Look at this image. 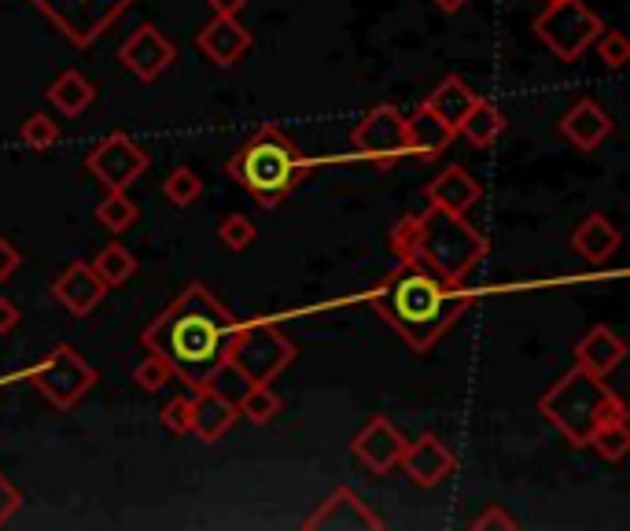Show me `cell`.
Masks as SVG:
<instances>
[{
  "mask_svg": "<svg viewBox=\"0 0 630 531\" xmlns=\"http://www.w3.org/2000/svg\"><path fill=\"white\" fill-rule=\"evenodd\" d=\"M237 314L207 285H188L174 303L140 333V344L170 366L188 392L210 388L226 369Z\"/></svg>",
  "mask_w": 630,
  "mask_h": 531,
  "instance_id": "cell-1",
  "label": "cell"
},
{
  "mask_svg": "<svg viewBox=\"0 0 630 531\" xmlns=\"http://www.w3.org/2000/svg\"><path fill=\"white\" fill-rule=\"evenodd\" d=\"M365 299L413 350H432L476 303L469 288L446 285V280L405 263L369 288Z\"/></svg>",
  "mask_w": 630,
  "mask_h": 531,
  "instance_id": "cell-2",
  "label": "cell"
},
{
  "mask_svg": "<svg viewBox=\"0 0 630 531\" xmlns=\"http://www.w3.org/2000/svg\"><path fill=\"white\" fill-rule=\"evenodd\" d=\"M391 252L399 263L424 269L446 285H465V277L483 263L491 244L461 215L428 204L424 215L402 218L391 229Z\"/></svg>",
  "mask_w": 630,
  "mask_h": 531,
  "instance_id": "cell-3",
  "label": "cell"
},
{
  "mask_svg": "<svg viewBox=\"0 0 630 531\" xmlns=\"http://www.w3.org/2000/svg\"><path fill=\"white\" fill-rule=\"evenodd\" d=\"M310 163L299 155L291 137L277 126H262L237 155L229 159V177L243 193H251L262 207H277L296 193L299 177Z\"/></svg>",
  "mask_w": 630,
  "mask_h": 531,
  "instance_id": "cell-4",
  "label": "cell"
},
{
  "mask_svg": "<svg viewBox=\"0 0 630 531\" xmlns=\"http://www.w3.org/2000/svg\"><path fill=\"white\" fill-rule=\"evenodd\" d=\"M538 414L561 432L572 447H586V439L597 425L608 420H627V403L612 388H605V377L586 373L575 366L557 384L538 399Z\"/></svg>",
  "mask_w": 630,
  "mask_h": 531,
  "instance_id": "cell-5",
  "label": "cell"
},
{
  "mask_svg": "<svg viewBox=\"0 0 630 531\" xmlns=\"http://www.w3.org/2000/svg\"><path fill=\"white\" fill-rule=\"evenodd\" d=\"M291 362H296V344L270 322L240 325L229 339L226 369L240 373L248 384H273Z\"/></svg>",
  "mask_w": 630,
  "mask_h": 531,
  "instance_id": "cell-6",
  "label": "cell"
},
{
  "mask_svg": "<svg viewBox=\"0 0 630 531\" xmlns=\"http://www.w3.org/2000/svg\"><path fill=\"white\" fill-rule=\"evenodd\" d=\"M535 34L557 59L564 64H575L586 48L594 45V37L602 34L605 23L602 15H594L583 0H553L542 12L535 15Z\"/></svg>",
  "mask_w": 630,
  "mask_h": 531,
  "instance_id": "cell-7",
  "label": "cell"
},
{
  "mask_svg": "<svg viewBox=\"0 0 630 531\" xmlns=\"http://www.w3.org/2000/svg\"><path fill=\"white\" fill-rule=\"evenodd\" d=\"M26 380L56 409H70L96 388V369L89 366L70 344H56L41 362L26 369Z\"/></svg>",
  "mask_w": 630,
  "mask_h": 531,
  "instance_id": "cell-8",
  "label": "cell"
},
{
  "mask_svg": "<svg viewBox=\"0 0 630 531\" xmlns=\"http://www.w3.org/2000/svg\"><path fill=\"white\" fill-rule=\"evenodd\" d=\"M67 37L70 48H89L118 23L134 0H30Z\"/></svg>",
  "mask_w": 630,
  "mask_h": 531,
  "instance_id": "cell-9",
  "label": "cell"
},
{
  "mask_svg": "<svg viewBox=\"0 0 630 531\" xmlns=\"http://www.w3.org/2000/svg\"><path fill=\"white\" fill-rule=\"evenodd\" d=\"M351 145L358 148L362 159L376 166H394L402 155H410L405 145V118L394 104H376L358 126L351 129Z\"/></svg>",
  "mask_w": 630,
  "mask_h": 531,
  "instance_id": "cell-10",
  "label": "cell"
},
{
  "mask_svg": "<svg viewBox=\"0 0 630 531\" xmlns=\"http://www.w3.org/2000/svg\"><path fill=\"white\" fill-rule=\"evenodd\" d=\"M85 170L104 188H118V193H126V188L148 170V152L137 145L134 137L111 134L85 155Z\"/></svg>",
  "mask_w": 630,
  "mask_h": 531,
  "instance_id": "cell-11",
  "label": "cell"
},
{
  "mask_svg": "<svg viewBox=\"0 0 630 531\" xmlns=\"http://www.w3.org/2000/svg\"><path fill=\"white\" fill-rule=\"evenodd\" d=\"M174 56H177L174 42L151 23L137 26L118 48V64L126 67L134 78H140V82H156V78L167 74L170 64H174Z\"/></svg>",
  "mask_w": 630,
  "mask_h": 531,
  "instance_id": "cell-12",
  "label": "cell"
},
{
  "mask_svg": "<svg viewBox=\"0 0 630 531\" xmlns=\"http://www.w3.org/2000/svg\"><path fill=\"white\" fill-rule=\"evenodd\" d=\"M307 531H383V520L354 495L351 487H335L313 513L302 520Z\"/></svg>",
  "mask_w": 630,
  "mask_h": 531,
  "instance_id": "cell-13",
  "label": "cell"
},
{
  "mask_svg": "<svg viewBox=\"0 0 630 531\" xmlns=\"http://www.w3.org/2000/svg\"><path fill=\"white\" fill-rule=\"evenodd\" d=\"M402 447H405V436L399 428L391 425L388 417H373L369 425L354 436L351 443V454L369 469L373 476H388L402 458Z\"/></svg>",
  "mask_w": 630,
  "mask_h": 531,
  "instance_id": "cell-14",
  "label": "cell"
},
{
  "mask_svg": "<svg viewBox=\"0 0 630 531\" xmlns=\"http://www.w3.org/2000/svg\"><path fill=\"white\" fill-rule=\"evenodd\" d=\"M399 465H402V473L410 476V484L435 487L457 469V458L439 436H421V439H413V443L405 439Z\"/></svg>",
  "mask_w": 630,
  "mask_h": 531,
  "instance_id": "cell-15",
  "label": "cell"
},
{
  "mask_svg": "<svg viewBox=\"0 0 630 531\" xmlns=\"http://www.w3.org/2000/svg\"><path fill=\"white\" fill-rule=\"evenodd\" d=\"M53 299L64 310H70L75 318H89L107 299V285L100 280L93 263H81V258H75V263H70L64 274L53 280Z\"/></svg>",
  "mask_w": 630,
  "mask_h": 531,
  "instance_id": "cell-16",
  "label": "cell"
},
{
  "mask_svg": "<svg viewBox=\"0 0 630 531\" xmlns=\"http://www.w3.org/2000/svg\"><path fill=\"white\" fill-rule=\"evenodd\" d=\"M196 45L215 67H237L251 48V30L240 26L237 19L229 15H215L196 34Z\"/></svg>",
  "mask_w": 630,
  "mask_h": 531,
  "instance_id": "cell-17",
  "label": "cell"
},
{
  "mask_svg": "<svg viewBox=\"0 0 630 531\" xmlns=\"http://www.w3.org/2000/svg\"><path fill=\"white\" fill-rule=\"evenodd\" d=\"M612 115L605 112L597 100H579V104L561 118V137L572 140V148H579V152H594V148H602V140L612 137Z\"/></svg>",
  "mask_w": 630,
  "mask_h": 531,
  "instance_id": "cell-18",
  "label": "cell"
},
{
  "mask_svg": "<svg viewBox=\"0 0 630 531\" xmlns=\"http://www.w3.org/2000/svg\"><path fill=\"white\" fill-rule=\"evenodd\" d=\"M237 417H240L237 406L221 392H215V384L192 392V432H196L203 443H218V439L237 425Z\"/></svg>",
  "mask_w": 630,
  "mask_h": 531,
  "instance_id": "cell-19",
  "label": "cell"
},
{
  "mask_svg": "<svg viewBox=\"0 0 630 531\" xmlns=\"http://www.w3.org/2000/svg\"><path fill=\"white\" fill-rule=\"evenodd\" d=\"M457 129L446 126L439 115L428 112V107H416V112L405 118V145H410V155L416 159H439L446 148L454 145Z\"/></svg>",
  "mask_w": 630,
  "mask_h": 531,
  "instance_id": "cell-20",
  "label": "cell"
},
{
  "mask_svg": "<svg viewBox=\"0 0 630 531\" xmlns=\"http://www.w3.org/2000/svg\"><path fill=\"white\" fill-rule=\"evenodd\" d=\"M623 358H627V344L605 325L591 328V333L575 344V366H583L586 373L594 377H608L612 369H619Z\"/></svg>",
  "mask_w": 630,
  "mask_h": 531,
  "instance_id": "cell-21",
  "label": "cell"
},
{
  "mask_svg": "<svg viewBox=\"0 0 630 531\" xmlns=\"http://www.w3.org/2000/svg\"><path fill=\"white\" fill-rule=\"evenodd\" d=\"M483 196L480 182L461 166H446L439 177L428 185V204L432 207H443V210H454V215H465L476 199Z\"/></svg>",
  "mask_w": 630,
  "mask_h": 531,
  "instance_id": "cell-22",
  "label": "cell"
},
{
  "mask_svg": "<svg viewBox=\"0 0 630 531\" xmlns=\"http://www.w3.org/2000/svg\"><path fill=\"white\" fill-rule=\"evenodd\" d=\"M619 247V229L605 215H586L572 233V252L583 255L586 263H605Z\"/></svg>",
  "mask_w": 630,
  "mask_h": 531,
  "instance_id": "cell-23",
  "label": "cell"
},
{
  "mask_svg": "<svg viewBox=\"0 0 630 531\" xmlns=\"http://www.w3.org/2000/svg\"><path fill=\"white\" fill-rule=\"evenodd\" d=\"M476 100H480V93H472V89L465 85L461 78H454V74H450V78H443V82L432 89L428 100H424V107L439 115L446 126H454V129H457V126H461V118L472 112Z\"/></svg>",
  "mask_w": 630,
  "mask_h": 531,
  "instance_id": "cell-24",
  "label": "cell"
},
{
  "mask_svg": "<svg viewBox=\"0 0 630 531\" xmlns=\"http://www.w3.org/2000/svg\"><path fill=\"white\" fill-rule=\"evenodd\" d=\"M48 100H53V107L59 115L67 118H78L81 112H89L96 100V85L89 82L81 70H64V74L56 78L53 85H48Z\"/></svg>",
  "mask_w": 630,
  "mask_h": 531,
  "instance_id": "cell-25",
  "label": "cell"
},
{
  "mask_svg": "<svg viewBox=\"0 0 630 531\" xmlns=\"http://www.w3.org/2000/svg\"><path fill=\"white\" fill-rule=\"evenodd\" d=\"M457 134L469 137L476 148H491L494 140L505 134V115L497 112L491 100H483V96H480V100H476V104H472V112L461 118Z\"/></svg>",
  "mask_w": 630,
  "mask_h": 531,
  "instance_id": "cell-26",
  "label": "cell"
},
{
  "mask_svg": "<svg viewBox=\"0 0 630 531\" xmlns=\"http://www.w3.org/2000/svg\"><path fill=\"white\" fill-rule=\"evenodd\" d=\"M93 269L107 288H118V285H129V277L137 274V258L129 255L122 244H107V247H100V252H96Z\"/></svg>",
  "mask_w": 630,
  "mask_h": 531,
  "instance_id": "cell-27",
  "label": "cell"
},
{
  "mask_svg": "<svg viewBox=\"0 0 630 531\" xmlns=\"http://www.w3.org/2000/svg\"><path fill=\"white\" fill-rule=\"evenodd\" d=\"M280 409H284V399L273 392L270 384H251L248 392H243V399H240L237 414L248 417L251 425H270V420L277 417Z\"/></svg>",
  "mask_w": 630,
  "mask_h": 531,
  "instance_id": "cell-28",
  "label": "cell"
},
{
  "mask_svg": "<svg viewBox=\"0 0 630 531\" xmlns=\"http://www.w3.org/2000/svg\"><path fill=\"white\" fill-rule=\"evenodd\" d=\"M137 215H140L137 204L126 193H118V188H107V196L96 204V222L111 229V233H126L137 222Z\"/></svg>",
  "mask_w": 630,
  "mask_h": 531,
  "instance_id": "cell-29",
  "label": "cell"
},
{
  "mask_svg": "<svg viewBox=\"0 0 630 531\" xmlns=\"http://www.w3.org/2000/svg\"><path fill=\"white\" fill-rule=\"evenodd\" d=\"M586 447H594L605 462H623L627 450H630V432H627V420H608V425H597Z\"/></svg>",
  "mask_w": 630,
  "mask_h": 531,
  "instance_id": "cell-30",
  "label": "cell"
},
{
  "mask_svg": "<svg viewBox=\"0 0 630 531\" xmlns=\"http://www.w3.org/2000/svg\"><path fill=\"white\" fill-rule=\"evenodd\" d=\"M19 140H23L30 152H48V148L59 140V126L45 112H34V115H26L23 126H19Z\"/></svg>",
  "mask_w": 630,
  "mask_h": 531,
  "instance_id": "cell-31",
  "label": "cell"
},
{
  "mask_svg": "<svg viewBox=\"0 0 630 531\" xmlns=\"http://www.w3.org/2000/svg\"><path fill=\"white\" fill-rule=\"evenodd\" d=\"M162 193H167V199L174 207H188V204H196V199L203 196V182L196 174H192L188 166H177V170H170L167 174V182H162Z\"/></svg>",
  "mask_w": 630,
  "mask_h": 531,
  "instance_id": "cell-32",
  "label": "cell"
},
{
  "mask_svg": "<svg viewBox=\"0 0 630 531\" xmlns=\"http://www.w3.org/2000/svg\"><path fill=\"white\" fill-rule=\"evenodd\" d=\"M255 222L243 215H226L218 222V240L229 247V252H248L251 244H255Z\"/></svg>",
  "mask_w": 630,
  "mask_h": 531,
  "instance_id": "cell-33",
  "label": "cell"
},
{
  "mask_svg": "<svg viewBox=\"0 0 630 531\" xmlns=\"http://www.w3.org/2000/svg\"><path fill=\"white\" fill-rule=\"evenodd\" d=\"M594 45H597V59H602L605 67H627V59H630V42L619 30H602V34L594 37Z\"/></svg>",
  "mask_w": 630,
  "mask_h": 531,
  "instance_id": "cell-34",
  "label": "cell"
},
{
  "mask_svg": "<svg viewBox=\"0 0 630 531\" xmlns=\"http://www.w3.org/2000/svg\"><path fill=\"white\" fill-rule=\"evenodd\" d=\"M170 377H174V373H170V366L162 362L159 355H151V350H148L145 362H140V366L134 369V380H137L140 392H159V388H167V380H170Z\"/></svg>",
  "mask_w": 630,
  "mask_h": 531,
  "instance_id": "cell-35",
  "label": "cell"
},
{
  "mask_svg": "<svg viewBox=\"0 0 630 531\" xmlns=\"http://www.w3.org/2000/svg\"><path fill=\"white\" fill-rule=\"evenodd\" d=\"M162 428L174 436H188L192 432V395H174L162 409Z\"/></svg>",
  "mask_w": 630,
  "mask_h": 531,
  "instance_id": "cell-36",
  "label": "cell"
},
{
  "mask_svg": "<svg viewBox=\"0 0 630 531\" xmlns=\"http://www.w3.org/2000/svg\"><path fill=\"white\" fill-rule=\"evenodd\" d=\"M469 528L472 531H516L520 528V520H516L513 513H505V506H486Z\"/></svg>",
  "mask_w": 630,
  "mask_h": 531,
  "instance_id": "cell-37",
  "label": "cell"
},
{
  "mask_svg": "<svg viewBox=\"0 0 630 531\" xmlns=\"http://www.w3.org/2000/svg\"><path fill=\"white\" fill-rule=\"evenodd\" d=\"M19 506H23V490H19L12 480L0 473V528H4L8 520L19 513Z\"/></svg>",
  "mask_w": 630,
  "mask_h": 531,
  "instance_id": "cell-38",
  "label": "cell"
},
{
  "mask_svg": "<svg viewBox=\"0 0 630 531\" xmlns=\"http://www.w3.org/2000/svg\"><path fill=\"white\" fill-rule=\"evenodd\" d=\"M19 266H23V255H19V247L8 236H0V280H12V274H15Z\"/></svg>",
  "mask_w": 630,
  "mask_h": 531,
  "instance_id": "cell-39",
  "label": "cell"
},
{
  "mask_svg": "<svg viewBox=\"0 0 630 531\" xmlns=\"http://www.w3.org/2000/svg\"><path fill=\"white\" fill-rule=\"evenodd\" d=\"M15 328H19V307L12 303V299L0 296V336L15 333Z\"/></svg>",
  "mask_w": 630,
  "mask_h": 531,
  "instance_id": "cell-40",
  "label": "cell"
},
{
  "mask_svg": "<svg viewBox=\"0 0 630 531\" xmlns=\"http://www.w3.org/2000/svg\"><path fill=\"white\" fill-rule=\"evenodd\" d=\"M210 4V12L215 15H229V19H237L243 8H248V0H207Z\"/></svg>",
  "mask_w": 630,
  "mask_h": 531,
  "instance_id": "cell-41",
  "label": "cell"
},
{
  "mask_svg": "<svg viewBox=\"0 0 630 531\" xmlns=\"http://www.w3.org/2000/svg\"><path fill=\"white\" fill-rule=\"evenodd\" d=\"M435 8H439V12H446V15H454V12H461L465 4H469V0H432Z\"/></svg>",
  "mask_w": 630,
  "mask_h": 531,
  "instance_id": "cell-42",
  "label": "cell"
},
{
  "mask_svg": "<svg viewBox=\"0 0 630 531\" xmlns=\"http://www.w3.org/2000/svg\"><path fill=\"white\" fill-rule=\"evenodd\" d=\"M546 4H553V0H546Z\"/></svg>",
  "mask_w": 630,
  "mask_h": 531,
  "instance_id": "cell-43",
  "label": "cell"
}]
</instances>
